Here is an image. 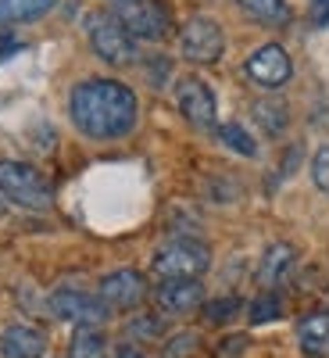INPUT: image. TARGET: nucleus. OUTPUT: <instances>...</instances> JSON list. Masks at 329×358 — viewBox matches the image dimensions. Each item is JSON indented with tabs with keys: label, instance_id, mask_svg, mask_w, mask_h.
<instances>
[{
	"label": "nucleus",
	"instance_id": "nucleus-24",
	"mask_svg": "<svg viewBox=\"0 0 329 358\" xmlns=\"http://www.w3.org/2000/svg\"><path fill=\"white\" fill-rule=\"evenodd\" d=\"M193 348H197V334H179V337L168 344V355H172V358H187V355H193Z\"/></svg>",
	"mask_w": 329,
	"mask_h": 358
},
{
	"label": "nucleus",
	"instance_id": "nucleus-16",
	"mask_svg": "<svg viewBox=\"0 0 329 358\" xmlns=\"http://www.w3.org/2000/svg\"><path fill=\"white\" fill-rule=\"evenodd\" d=\"M57 0H0V22H36L54 11Z\"/></svg>",
	"mask_w": 329,
	"mask_h": 358
},
{
	"label": "nucleus",
	"instance_id": "nucleus-17",
	"mask_svg": "<svg viewBox=\"0 0 329 358\" xmlns=\"http://www.w3.org/2000/svg\"><path fill=\"white\" fill-rule=\"evenodd\" d=\"M251 18H258L261 25H290V4L286 0H236Z\"/></svg>",
	"mask_w": 329,
	"mask_h": 358
},
{
	"label": "nucleus",
	"instance_id": "nucleus-25",
	"mask_svg": "<svg viewBox=\"0 0 329 358\" xmlns=\"http://www.w3.org/2000/svg\"><path fill=\"white\" fill-rule=\"evenodd\" d=\"M111 358H143V351H140L136 344H118Z\"/></svg>",
	"mask_w": 329,
	"mask_h": 358
},
{
	"label": "nucleus",
	"instance_id": "nucleus-8",
	"mask_svg": "<svg viewBox=\"0 0 329 358\" xmlns=\"http://www.w3.org/2000/svg\"><path fill=\"white\" fill-rule=\"evenodd\" d=\"M244 72L254 86L261 90H283L293 76V62H290V54L286 47L279 43H261L247 62H244Z\"/></svg>",
	"mask_w": 329,
	"mask_h": 358
},
{
	"label": "nucleus",
	"instance_id": "nucleus-12",
	"mask_svg": "<svg viewBox=\"0 0 329 358\" xmlns=\"http://www.w3.org/2000/svg\"><path fill=\"white\" fill-rule=\"evenodd\" d=\"M293 262H297V251L290 244H283V241L268 244L261 262H258V283H261V290H279L290 280V273H293Z\"/></svg>",
	"mask_w": 329,
	"mask_h": 358
},
{
	"label": "nucleus",
	"instance_id": "nucleus-4",
	"mask_svg": "<svg viewBox=\"0 0 329 358\" xmlns=\"http://www.w3.org/2000/svg\"><path fill=\"white\" fill-rule=\"evenodd\" d=\"M133 40L158 43L172 33V15L161 0H111L108 8Z\"/></svg>",
	"mask_w": 329,
	"mask_h": 358
},
{
	"label": "nucleus",
	"instance_id": "nucleus-18",
	"mask_svg": "<svg viewBox=\"0 0 329 358\" xmlns=\"http://www.w3.org/2000/svg\"><path fill=\"white\" fill-rule=\"evenodd\" d=\"M251 111H254V122H258L268 136H279V133L286 129V122H290V111H286L283 101H258Z\"/></svg>",
	"mask_w": 329,
	"mask_h": 358
},
{
	"label": "nucleus",
	"instance_id": "nucleus-5",
	"mask_svg": "<svg viewBox=\"0 0 329 358\" xmlns=\"http://www.w3.org/2000/svg\"><path fill=\"white\" fill-rule=\"evenodd\" d=\"M86 33H89V47L101 57L104 65H115V69H126L136 62V40L126 33L118 18L111 11H94L86 18Z\"/></svg>",
	"mask_w": 329,
	"mask_h": 358
},
{
	"label": "nucleus",
	"instance_id": "nucleus-22",
	"mask_svg": "<svg viewBox=\"0 0 329 358\" xmlns=\"http://www.w3.org/2000/svg\"><path fill=\"white\" fill-rule=\"evenodd\" d=\"M200 312H204V322L222 326V322H229L236 312H240V297H215V301H204Z\"/></svg>",
	"mask_w": 329,
	"mask_h": 358
},
{
	"label": "nucleus",
	"instance_id": "nucleus-14",
	"mask_svg": "<svg viewBox=\"0 0 329 358\" xmlns=\"http://www.w3.org/2000/svg\"><path fill=\"white\" fill-rule=\"evenodd\" d=\"M297 341L315 358L329 355V312H308L297 322Z\"/></svg>",
	"mask_w": 329,
	"mask_h": 358
},
{
	"label": "nucleus",
	"instance_id": "nucleus-9",
	"mask_svg": "<svg viewBox=\"0 0 329 358\" xmlns=\"http://www.w3.org/2000/svg\"><path fill=\"white\" fill-rule=\"evenodd\" d=\"M97 297L108 312H133L147 297V283L136 268H115L97 283Z\"/></svg>",
	"mask_w": 329,
	"mask_h": 358
},
{
	"label": "nucleus",
	"instance_id": "nucleus-7",
	"mask_svg": "<svg viewBox=\"0 0 329 358\" xmlns=\"http://www.w3.org/2000/svg\"><path fill=\"white\" fill-rule=\"evenodd\" d=\"M175 108L183 111V118L197 129H215V122H219L215 94L200 76H183L175 83Z\"/></svg>",
	"mask_w": 329,
	"mask_h": 358
},
{
	"label": "nucleus",
	"instance_id": "nucleus-10",
	"mask_svg": "<svg viewBox=\"0 0 329 358\" xmlns=\"http://www.w3.org/2000/svg\"><path fill=\"white\" fill-rule=\"evenodd\" d=\"M50 312L65 322H75V326H101L111 312L101 305V297L86 294V290H75V287H61L50 294Z\"/></svg>",
	"mask_w": 329,
	"mask_h": 358
},
{
	"label": "nucleus",
	"instance_id": "nucleus-26",
	"mask_svg": "<svg viewBox=\"0 0 329 358\" xmlns=\"http://www.w3.org/2000/svg\"><path fill=\"white\" fill-rule=\"evenodd\" d=\"M312 18H315V25H322V22L329 18V0H315V11H312Z\"/></svg>",
	"mask_w": 329,
	"mask_h": 358
},
{
	"label": "nucleus",
	"instance_id": "nucleus-11",
	"mask_svg": "<svg viewBox=\"0 0 329 358\" xmlns=\"http://www.w3.org/2000/svg\"><path fill=\"white\" fill-rule=\"evenodd\" d=\"M154 301L165 315H187L204 305V287L197 280H165L154 290Z\"/></svg>",
	"mask_w": 329,
	"mask_h": 358
},
{
	"label": "nucleus",
	"instance_id": "nucleus-13",
	"mask_svg": "<svg viewBox=\"0 0 329 358\" xmlns=\"http://www.w3.org/2000/svg\"><path fill=\"white\" fill-rule=\"evenodd\" d=\"M47 351V337L33 326H8L4 334H0V355L4 358H43Z\"/></svg>",
	"mask_w": 329,
	"mask_h": 358
},
{
	"label": "nucleus",
	"instance_id": "nucleus-15",
	"mask_svg": "<svg viewBox=\"0 0 329 358\" xmlns=\"http://www.w3.org/2000/svg\"><path fill=\"white\" fill-rule=\"evenodd\" d=\"M68 358H108V337L101 326H75Z\"/></svg>",
	"mask_w": 329,
	"mask_h": 358
},
{
	"label": "nucleus",
	"instance_id": "nucleus-3",
	"mask_svg": "<svg viewBox=\"0 0 329 358\" xmlns=\"http://www.w3.org/2000/svg\"><path fill=\"white\" fill-rule=\"evenodd\" d=\"M0 194L29 212H47L54 204L50 183L29 162H0Z\"/></svg>",
	"mask_w": 329,
	"mask_h": 358
},
{
	"label": "nucleus",
	"instance_id": "nucleus-2",
	"mask_svg": "<svg viewBox=\"0 0 329 358\" xmlns=\"http://www.w3.org/2000/svg\"><path fill=\"white\" fill-rule=\"evenodd\" d=\"M207 265H212V251H207V244L193 241V236H175L151 258L154 276L161 280H200L207 273Z\"/></svg>",
	"mask_w": 329,
	"mask_h": 358
},
{
	"label": "nucleus",
	"instance_id": "nucleus-1",
	"mask_svg": "<svg viewBox=\"0 0 329 358\" xmlns=\"http://www.w3.org/2000/svg\"><path fill=\"white\" fill-rule=\"evenodd\" d=\"M72 122L89 140H118L136 126V94L118 79H82L68 97Z\"/></svg>",
	"mask_w": 329,
	"mask_h": 358
},
{
	"label": "nucleus",
	"instance_id": "nucleus-6",
	"mask_svg": "<svg viewBox=\"0 0 329 358\" xmlns=\"http://www.w3.org/2000/svg\"><path fill=\"white\" fill-rule=\"evenodd\" d=\"M179 50H183V57L193 65H215L226 50L222 25L207 15H193L183 25V33H179Z\"/></svg>",
	"mask_w": 329,
	"mask_h": 358
},
{
	"label": "nucleus",
	"instance_id": "nucleus-23",
	"mask_svg": "<svg viewBox=\"0 0 329 358\" xmlns=\"http://www.w3.org/2000/svg\"><path fill=\"white\" fill-rule=\"evenodd\" d=\"M312 179H315V187L322 194H329V143L319 147L315 158H312Z\"/></svg>",
	"mask_w": 329,
	"mask_h": 358
},
{
	"label": "nucleus",
	"instance_id": "nucleus-20",
	"mask_svg": "<svg viewBox=\"0 0 329 358\" xmlns=\"http://www.w3.org/2000/svg\"><path fill=\"white\" fill-rule=\"evenodd\" d=\"M279 312H283V297H279L276 290H261L254 301H251V322H254V326L279 319Z\"/></svg>",
	"mask_w": 329,
	"mask_h": 358
},
{
	"label": "nucleus",
	"instance_id": "nucleus-19",
	"mask_svg": "<svg viewBox=\"0 0 329 358\" xmlns=\"http://www.w3.org/2000/svg\"><path fill=\"white\" fill-rule=\"evenodd\" d=\"M219 136H222V143L229 147V151H236V155H244V158H254V155H258V143L251 140V133H247L240 122L219 126Z\"/></svg>",
	"mask_w": 329,
	"mask_h": 358
},
{
	"label": "nucleus",
	"instance_id": "nucleus-21",
	"mask_svg": "<svg viewBox=\"0 0 329 358\" xmlns=\"http://www.w3.org/2000/svg\"><path fill=\"white\" fill-rule=\"evenodd\" d=\"M165 334V322L158 319V315H133L129 322H126V337L129 341H158Z\"/></svg>",
	"mask_w": 329,
	"mask_h": 358
}]
</instances>
